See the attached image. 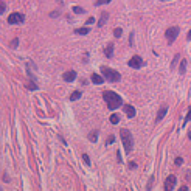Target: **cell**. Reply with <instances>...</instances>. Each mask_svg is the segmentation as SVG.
<instances>
[{
    "mask_svg": "<svg viewBox=\"0 0 191 191\" xmlns=\"http://www.w3.org/2000/svg\"><path fill=\"white\" fill-rule=\"evenodd\" d=\"M26 89H30V90H36V89H38V86H36V84L33 83V81H31V83L26 84Z\"/></svg>",
    "mask_w": 191,
    "mask_h": 191,
    "instance_id": "603a6c76",
    "label": "cell"
},
{
    "mask_svg": "<svg viewBox=\"0 0 191 191\" xmlns=\"http://www.w3.org/2000/svg\"><path fill=\"white\" fill-rule=\"evenodd\" d=\"M79 98H81V92H78V90L70 95V99H71V101H75V99H79Z\"/></svg>",
    "mask_w": 191,
    "mask_h": 191,
    "instance_id": "e0dca14e",
    "label": "cell"
},
{
    "mask_svg": "<svg viewBox=\"0 0 191 191\" xmlns=\"http://www.w3.org/2000/svg\"><path fill=\"white\" fill-rule=\"evenodd\" d=\"M186 39H188V41H191V30H189V31H188V34H186Z\"/></svg>",
    "mask_w": 191,
    "mask_h": 191,
    "instance_id": "d6a6232c",
    "label": "cell"
},
{
    "mask_svg": "<svg viewBox=\"0 0 191 191\" xmlns=\"http://www.w3.org/2000/svg\"><path fill=\"white\" fill-rule=\"evenodd\" d=\"M118 121H120V117H118L117 114H112V115H111V123H112V124H117Z\"/></svg>",
    "mask_w": 191,
    "mask_h": 191,
    "instance_id": "2e32d148",
    "label": "cell"
},
{
    "mask_svg": "<svg viewBox=\"0 0 191 191\" xmlns=\"http://www.w3.org/2000/svg\"><path fill=\"white\" fill-rule=\"evenodd\" d=\"M104 54H106L107 58H112V54H114V45L112 44H109L107 47L104 48Z\"/></svg>",
    "mask_w": 191,
    "mask_h": 191,
    "instance_id": "7c38bea8",
    "label": "cell"
},
{
    "mask_svg": "<svg viewBox=\"0 0 191 191\" xmlns=\"http://www.w3.org/2000/svg\"><path fill=\"white\" fill-rule=\"evenodd\" d=\"M112 141H114V137H112V135H111V137H109V138H107V144H111Z\"/></svg>",
    "mask_w": 191,
    "mask_h": 191,
    "instance_id": "1f68e13d",
    "label": "cell"
},
{
    "mask_svg": "<svg viewBox=\"0 0 191 191\" xmlns=\"http://www.w3.org/2000/svg\"><path fill=\"white\" fill-rule=\"evenodd\" d=\"M101 73L104 75V78L106 79H109L111 83H118V81L121 79V75L118 73L117 70H114V68H109V67H101Z\"/></svg>",
    "mask_w": 191,
    "mask_h": 191,
    "instance_id": "3957f363",
    "label": "cell"
},
{
    "mask_svg": "<svg viewBox=\"0 0 191 191\" xmlns=\"http://www.w3.org/2000/svg\"><path fill=\"white\" fill-rule=\"evenodd\" d=\"M17 44H19V39L16 38V39H13V41H11V47H13V48H16V47H17Z\"/></svg>",
    "mask_w": 191,
    "mask_h": 191,
    "instance_id": "484cf974",
    "label": "cell"
},
{
    "mask_svg": "<svg viewBox=\"0 0 191 191\" xmlns=\"http://www.w3.org/2000/svg\"><path fill=\"white\" fill-rule=\"evenodd\" d=\"M179 191H188V186H185V185H183V186H180Z\"/></svg>",
    "mask_w": 191,
    "mask_h": 191,
    "instance_id": "4dcf8cb0",
    "label": "cell"
},
{
    "mask_svg": "<svg viewBox=\"0 0 191 191\" xmlns=\"http://www.w3.org/2000/svg\"><path fill=\"white\" fill-rule=\"evenodd\" d=\"M76 34H89V28L87 26H81V28H76L75 30Z\"/></svg>",
    "mask_w": 191,
    "mask_h": 191,
    "instance_id": "5bb4252c",
    "label": "cell"
},
{
    "mask_svg": "<svg viewBox=\"0 0 191 191\" xmlns=\"http://www.w3.org/2000/svg\"><path fill=\"white\" fill-rule=\"evenodd\" d=\"M121 34H123V30L121 28H115L114 30V36H115V38H121Z\"/></svg>",
    "mask_w": 191,
    "mask_h": 191,
    "instance_id": "d6986e66",
    "label": "cell"
},
{
    "mask_svg": "<svg viewBox=\"0 0 191 191\" xmlns=\"http://www.w3.org/2000/svg\"><path fill=\"white\" fill-rule=\"evenodd\" d=\"M5 10H6V5H5V2H0V14H2V13H5Z\"/></svg>",
    "mask_w": 191,
    "mask_h": 191,
    "instance_id": "d4e9b609",
    "label": "cell"
},
{
    "mask_svg": "<svg viewBox=\"0 0 191 191\" xmlns=\"http://www.w3.org/2000/svg\"><path fill=\"white\" fill-rule=\"evenodd\" d=\"M93 22H95V19H93V17H89V19H87V25L93 23Z\"/></svg>",
    "mask_w": 191,
    "mask_h": 191,
    "instance_id": "f1b7e54d",
    "label": "cell"
},
{
    "mask_svg": "<svg viewBox=\"0 0 191 191\" xmlns=\"http://www.w3.org/2000/svg\"><path fill=\"white\" fill-rule=\"evenodd\" d=\"M109 2H112V0H96L95 5H96V6H101V5H106V3H109Z\"/></svg>",
    "mask_w": 191,
    "mask_h": 191,
    "instance_id": "44dd1931",
    "label": "cell"
},
{
    "mask_svg": "<svg viewBox=\"0 0 191 191\" xmlns=\"http://www.w3.org/2000/svg\"><path fill=\"white\" fill-rule=\"evenodd\" d=\"M177 34H179V26H169V28L165 31V38H166L168 44L174 42L176 38H177Z\"/></svg>",
    "mask_w": 191,
    "mask_h": 191,
    "instance_id": "277c9868",
    "label": "cell"
},
{
    "mask_svg": "<svg viewBox=\"0 0 191 191\" xmlns=\"http://www.w3.org/2000/svg\"><path fill=\"white\" fill-rule=\"evenodd\" d=\"M188 138H189V140H191V131H189V132H188Z\"/></svg>",
    "mask_w": 191,
    "mask_h": 191,
    "instance_id": "836d02e7",
    "label": "cell"
},
{
    "mask_svg": "<svg viewBox=\"0 0 191 191\" xmlns=\"http://www.w3.org/2000/svg\"><path fill=\"white\" fill-rule=\"evenodd\" d=\"M185 71H186V59H182L180 61V73L183 75Z\"/></svg>",
    "mask_w": 191,
    "mask_h": 191,
    "instance_id": "9a60e30c",
    "label": "cell"
},
{
    "mask_svg": "<svg viewBox=\"0 0 191 191\" xmlns=\"http://www.w3.org/2000/svg\"><path fill=\"white\" fill-rule=\"evenodd\" d=\"M120 135H121V141H123V146H124V151L126 154H129L132 151V146H134V140H132V135L127 129H121L120 131Z\"/></svg>",
    "mask_w": 191,
    "mask_h": 191,
    "instance_id": "7a4b0ae2",
    "label": "cell"
},
{
    "mask_svg": "<svg viewBox=\"0 0 191 191\" xmlns=\"http://www.w3.org/2000/svg\"><path fill=\"white\" fill-rule=\"evenodd\" d=\"M89 138H90V141H96V138H98V132H96V131H93L92 134L89 135Z\"/></svg>",
    "mask_w": 191,
    "mask_h": 191,
    "instance_id": "ac0fdd59",
    "label": "cell"
},
{
    "mask_svg": "<svg viewBox=\"0 0 191 191\" xmlns=\"http://www.w3.org/2000/svg\"><path fill=\"white\" fill-rule=\"evenodd\" d=\"M179 58H180V54H176V56H174V61H172V64H171V68H174V67H176V64H177Z\"/></svg>",
    "mask_w": 191,
    "mask_h": 191,
    "instance_id": "cb8c5ba5",
    "label": "cell"
},
{
    "mask_svg": "<svg viewBox=\"0 0 191 191\" xmlns=\"http://www.w3.org/2000/svg\"><path fill=\"white\" fill-rule=\"evenodd\" d=\"M191 120V106H189V109H188V114H186V117H185V121H183V126L188 123Z\"/></svg>",
    "mask_w": 191,
    "mask_h": 191,
    "instance_id": "ffe728a7",
    "label": "cell"
},
{
    "mask_svg": "<svg viewBox=\"0 0 191 191\" xmlns=\"http://www.w3.org/2000/svg\"><path fill=\"white\" fill-rule=\"evenodd\" d=\"M73 13H76V14H83L84 10H83L81 6H73Z\"/></svg>",
    "mask_w": 191,
    "mask_h": 191,
    "instance_id": "7402d4cb",
    "label": "cell"
},
{
    "mask_svg": "<svg viewBox=\"0 0 191 191\" xmlns=\"http://www.w3.org/2000/svg\"><path fill=\"white\" fill-rule=\"evenodd\" d=\"M176 176H168L166 177V180H165V191H172V188L176 186Z\"/></svg>",
    "mask_w": 191,
    "mask_h": 191,
    "instance_id": "8992f818",
    "label": "cell"
},
{
    "mask_svg": "<svg viewBox=\"0 0 191 191\" xmlns=\"http://www.w3.org/2000/svg\"><path fill=\"white\" fill-rule=\"evenodd\" d=\"M107 17H109V14L104 11L103 14H101V17H99V22H98V26H103L104 23H106V20H107Z\"/></svg>",
    "mask_w": 191,
    "mask_h": 191,
    "instance_id": "4fadbf2b",
    "label": "cell"
},
{
    "mask_svg": "<svg viewBox=\"0 0 191 191\" xmlns=\"http://www.w3.org/2000/svg\"><path fill=\"white\" fill-rule=\"evenodd\" d=\"M25 20V16L22 13H13L8 16V22L10 23H22Z\"/></svg>",
    "mask_w": 191,
    "mask_h": 191,
    "instance_id": "5b68a950",
    "label": "cell"
},
{
    "mask_svg": "<svg viewBox=\"0 0 191 191\" xmlns=\"http://www.w3.org/2000/svg\"><path fill=\"white\" fill-rule=\"evenodd\" d=\"M182 162H183V160H182V157H177L176 159V165H182Z\"/></svg>",
    "mask_w": 191,
    "mask_h": 191,
    "instance_id": "83f0119b",
    "label": "cell"
},
{
    "mask_svg": "<svg viewBox=\"0 0 191 191\" xmlns=\"http://www.w3.org/2000/svg\"><path fill=\"white\" fill-rule=\"evenodd\" d=\"M83 159H84V162L87 163V165H90V159H89V156H87V154H83Z\"/></svg>",
    "mask_w": 191,
    "mask_h": 191,
    "instance_id": "4316f807",
    "label": "cell"
},
{
    "mask_svg": "<svg viewBox=\"0 0 191 191\" xmlns=\"http://www.w3.org/2000/svg\"><path fill=\"white\" fill-rule=\"evenodd\" d=\"M129 166L134 169V168H137V163H135V162H131V163H129Z\"/></svg>",
    "mask_w": 191,
    "mask_h": 191,
    "instance_id": "f546056e",
    "label": "cell"
},
{
    "mask_svg": "<svg viewBox=\"0 0 191 191\" xmlns=\"http://www.w3.org/2000/svg\"><path fill=\"white\" fill-rule=\"evenodd\" d=\"M141 65H143V61H141L140 56H134L129 61V67H132V68H140Z\"/></svg>",
    "mask_w": 191,
    "mask_h": 191,
    "instance_id": "52a82bcc",
    "label": "cell"
},
{
    "mask_svg": "<svg viewBox=\"0 0 191 191\" xmlns=\"http://www.w3.org/2000/svg\"><path fill=\"white\" fill-rule=\"evenodd\" d=\"M75 79H76V71L68 70L64 73V81H67V83H71V81H75Z\"/></svg>",
    "mask_w": 191,
    "mask_h": 191,
    "instance_id": "ba28073f",
    "label": "cell"
},
{
    "mask_svg": "<svg viewBox=\"0 0 191 191\" xmlns=\"http://www.w3.org/2000/svg\"><path fill=\"white\" fill-rule=\"evenodd\" d=\"M90 79H92L93 84H103V83H104V76L98 75V73H93L92 76H90Z\"/></svg>",
    "mask_w": 191,
    "mask_h": 191,
    "instance_id": "8fae6325",
    "label": "cell"
},
{
    "mask_svg": "<svg viewBox=\"0 0 191 191\" xmlns=\"http://www.w3.org/2000/svg\"><path fill=\"white\" fill-rule=\"evenodd\" d=\"M103 98H104V101L107 103V107L112 109V111H114V109H118L123 104L121 96L118 93H115V92H111V90H106V92L103 93Z\"/></svg>",
    "mask_w": 191,
    "mask_h": 191,
    "instance_id": "6da1fadb",
    "label": "cell"
},
{
    "mask_svg": "<svg viewBox=\"0 0 191 191\" xmlns=\"http://www.w3.org/2000/svg\"><path fill=\"white\" fill-rule=\"evenodd\" d=\"M166 112H168V106L165 104V106H162V107L159 109V114H157V118H156V120H157V121H162V118L166 115Z\"/></svg>",
    "mask_w": 191,
    "mask_h": 191,
    "instance_id": "30bf717a",
    "label": "cell"
},
{
    "mask_svg": "<svg viewBox=\"0 0 191 191\" xmlns=\"http://www.w3.org/2000/svg\"><path fill=\"white\" fill-rule=\"evenodd\" d=\"M124 114L129 117V118H134V117H135V109H134V106L126 104V106H124Z\"/></svg>",
    "mask_w": 191,
    "mask_h": 191,
    "instance_id": "9c48e42d",
    "label": "cell"
}]
</instances>
